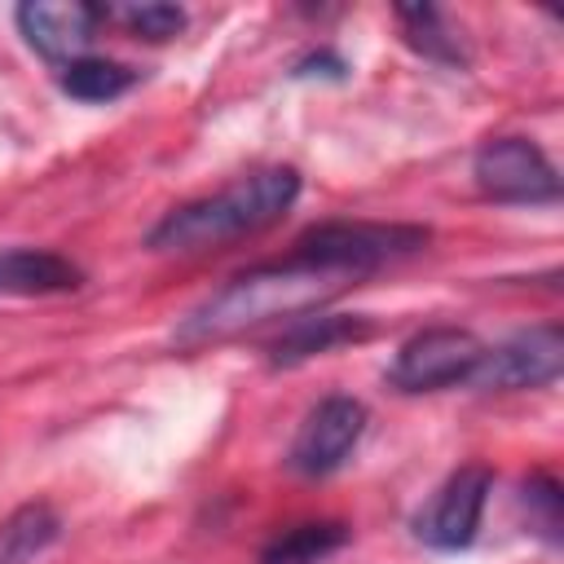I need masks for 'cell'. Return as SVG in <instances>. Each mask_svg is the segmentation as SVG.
Returning a JSON list of instances; mask_svg holds the SVG:
<instances>
[{
    "instance_id": "obj_12",
    "label": "cell",
    "mask_w": 564,
    "mask_h": 564,
    "mask_svg": "<svg viewBox=\"0 0 564 564\" xmlns=\"http://www.w3.org/2000/svg\"><path fill=\"white\" fill-rule=\"evenodd\" d=\"M62 538L53 502H22L0 520V564H35Z\"/></svg>"
},
{
    "instance_id": "obj_8",
    "label": "cell",
    "mask_w": 564,
    "mask_h": 564,
    "mask_svg": "<svg viewBox=\"0 0 564 564\" xmlns=\"http://www.w3.org/2000/svg\"><path fill=\"white\" fill-rule=\"evenodd\" d=\"M361 432H366V405L348 392H330L304 414L286 449V467L300 476H330L357 449Z\"/></svg>"
},
{
    "instance_id": "obj_6",
    "label": "cell",
    "mask_w": 564,
    "mask_h": 564,
    "mask_svg": "<svg viewBox=\"0 0 564 564\" xmlns=\"http://www.w3.org/2000/svg\"><path fill=\"white\" fill-rule=\"evenodd\" d=\"M564 366V335L555 322L516 330L511 339L494 344L480 352L467 388L476 392H524V388H546L560 379Z\"/></svg>"
},
{
    "instance_id": "obj_16",
    "label": "cell",
    "mask_w": 564,
    "mask_h": 564,
    "mask_svg": "<svg viewBox=\"0 0 564 564\" xmlns=\"http://www.w3.org/2000/svg\"><path fill=\"white\" fill-rule=\"evenodd\" d=\"M106 18L115 13L132 35H141V40H172L181 26H185V9H176V4H163V0H145V4H123V9H101Z\"/></svg>"
},
{
    "instance_id": "obj_14",
    "label": "cell",
    "mask_w": 564,
    "mask_h": 564,
    "mask_svg": "<svg viewBox=\"0 0 564 564\" xmlns=\"http://www.w3.org/2000/svg\"><path fill=\"white\" fill-rule=\"evenodd\" d=\"M132 84H137V70L123 66V62H115V57H93V53H84V57H75V62L62 66V88H66L75 101H115V97H123Z\"/></svg>"
},
{
    "instance_id": "obj_1",
    "label": "cell",
    "mask_w": 564,
    "mask_h": 564,
    "mask_svg": "<svg viewBox=\"0 0 564 564\" xmlns=\"http://www.w3.org/2000/svg\"><path fill=\"white\" fill-rule=\"evenodd\" d=\"M344 282H352V278L308 264L300 256L242 269L220 291H212L198 308L185 313V322L176 326V344L198 348V344H216V339L242 335V330L278 322V317H304V313L322 308Z\"/></svg>"
},
{
    "instance_id": "obj_15",
    "label": "cell",
    "mask_w": 564,
    "mask_h": 564,
    "mask_svg": "<svg viewBox=\"0 0 564 564\" xmlns=\"http://www.w3.org/2000/svg\"><path fill=\"white\" fill-rule=\"evenodd\" d=\"M348 542V529L335 520H313V524H295L286 533H278L260 564H322L326 555H335Z\"/></svg>"
},
{
    "instance_id": "obj_7",
    "label": "cell",
    "mask_w": 564,
    "mask_h": 564,
    "mask_svg": "<svg viewBox=\"0 0 564 564\" xmlns=\"http://www.w3.org/2000/svg\"><path fill=\"white\" fill-rule=\"evenodd\" d=\"M489 489H494V471L485 463H463L458 471L445 476V485L414 516V538L432 551L471 546L480 516H485V502H489Z\"/></svg>"
},
{
    "instance_id": "obj_17",
    "label": "cell",
    "mask_w": 564,
    "mask_h": 564,
    "mask_svg": "<svg viewBox=\"0 0 564 564\" xmlns=\"http://www.w3.org/2000/svg\"><path fill=\"white\" fill-rule=\"evenodd\" d=\"M520 502L529 511V529H538L546 542H560V485L551 476H529Z\"/></svg>"
},
{
    "instance_id": "obj_5",
    "label": "cell",
    "mask_w": 564,
    "mask_h": 564,
    "mask_svg": "<svg viewBox=\"0 0 564 564\" xmlns=\"http://www.w3.org/2000/svg\"><path fill=\"white\" fill-rule=\"evenodd\" d=\"M471 176L485 198L498 203H555L560 198V172L546 159V150L529 137H494L476 150Z\"/></svg>"
},
{
    "instance_id": "obj_13",
    "label": "cell",
    "mask_w": 564,
    "mask_h": 564,
    "mask_svg": "<svg viewBox=\"0 0 564 564\" xmlns=\"http://www.w3.org/2000/svg\"><path fill=\"white\" fill-rule=\"evenodd\" d=\"M392 18L401 22V35L410 48H419L427 62H441V66H463V44L454 35V26L445 22L441 9L432 4H397Z\"/></svg>"
},
{
    "instance_id": "obj_3",
    "label": "cell",
    "mask_w": 564,
    "mask_h": 564,
    "mask_svg": "<svg viewBox=\"0 0 564 564\" xmlns=\"http://www.w3.org/2000/svg\"><path fill=\"white\" fill-rule=\"evenodd\" d=\"M427 229L423 225H383V220H326L313 225L308 234H300L295 251L308 264H322L330 273L344 278H361L370 269L397 264L405 256H419L427 247Z\"/></svg>"
},
{
    "instance_id": "obj_9",
    "label": "cell",
    "mask_w": 564,
    "mask_h": 564,
    "mask_svg": "<svg viewBox=\"0 0 564 564\" xmlns=\"http://www.w3.org/2000/svg\"><path fill=\"white\" fill-rule=\"evenodd\" d=\"M18 31L26 35V44L48 57V62H75L84 57L97 22H101V9L97 4H79V0H26L18 4Z\"/></svg>"
},
{
    "instance_id": "obj_10",
    "label": "cell",
    "mask_w": 564,
    "mask_h": 564,
    "mask_svg": "<svg viewBox=\"0 0 564 564\" xmlns=\"http://www.w3.org/2000/svg\"><path fill=\"white\" fill-rule=\"evenodd\" d=\"M370 335V322L361 313H326V308H313L304 317H291V326L273 339L269 348V361L273 366H304L339 344H357Z\"/></svg>"
},
{
    "instance_id": "obj_2",
    "label": "cell",
    "mask_w": 564,
    "mask_h": 564,
    "mask_svg": "<svg viewBox=\"0 0 564 564\" xmlns=\"http://www.w3.org/2000/svg\"><path fill=\"white\" fill-rule=\"evenodd\" d=\"M295 198H300V172L295 167H286V163L260 167V172L238 176L234 185H225L207 198L172 207L145 234V247L159 251V256L212 251V247H225L234 238H247V234L282 220Z\"/></svg>"
},
{
    "instance_id": "obj_11",
    "label": "cell",
    "mask_w": 564,
    "mask_h": 564,
    "mask_svg": "<svg viewBox=\"0 0 564 564\" xmlns=\"http://www.w3.org/2000/svg\"><path fill=\"white\" fill-rule=\"evenodd\" d=\"M79 286H84V273L75 260L48 247H0V295L40 300V295H66Z\"/></svg>"
},
{
    "instance_id": "obj_4",
    "label": "cell",
    "mask_w": 564,
    "mask_h": 564,
    "mask_svg": "<svg viewBox=\"0 0 564 564\" xmlns=\"http://www.w3.org/2000/svg\"><path fill=\"white\" fill-rule=\"evenodd\" d=\"M485 344L467 330V326H427L419 335H410L392 366H388V383L397 392H441V388H458L471 379L476 361H480Z\"/></svg>"
}]
</instances>
